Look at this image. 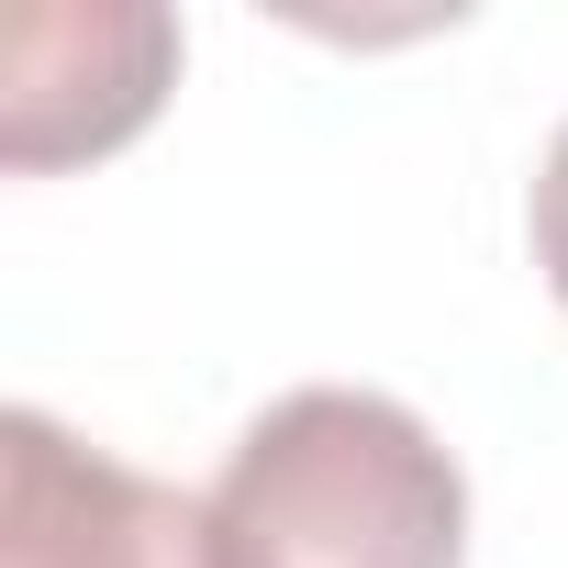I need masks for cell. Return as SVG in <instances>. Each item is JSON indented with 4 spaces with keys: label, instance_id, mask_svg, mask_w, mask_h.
Wrapping results in <instances>:
<instances>
[{
    "label": "cell",
    "instance_id": "1",
    "mask_svg": "<svg viewBox=\"0 0 568 568\" xmlns=\"http://www.w3.org/2000/svg\"><path fill=\"white\" fill-rule=\"evenodd\" d=\"M212 568H468V479L390 390L267 402L212 501Z\"/></svg>",
    "mask_w": 568,
    "mask_h": 568
},
{
    "label": "cell",
    "instance_id": "2",
    "mask_svg": "<svg viewBox=\"0 0 568 568\" xmlns=\"http://www.w3.org/2000/svg\"><path fill=\"white\" fill-rule=\"evenodd\" d=\"M0 568H212V524L68 424L0 413Z\"/></svg>",
    "mask_w": 568,
    "mask_h": 568
},
{
    "label": "cell",
    "instance_id": "3",
    "mask_svg": "<svg viewBox=\"0 0 568 568\" xmlns=\"http://www.w3.org/2000/svg\"><path fill=\"white\" fill-rule=\"evenodd\" d=\"M535 267H546V291L568 302V134L546 145V179H535Z\"/></svg>",
    "mask_w": 568,
    "mask_h": 568
}]
</instances>
